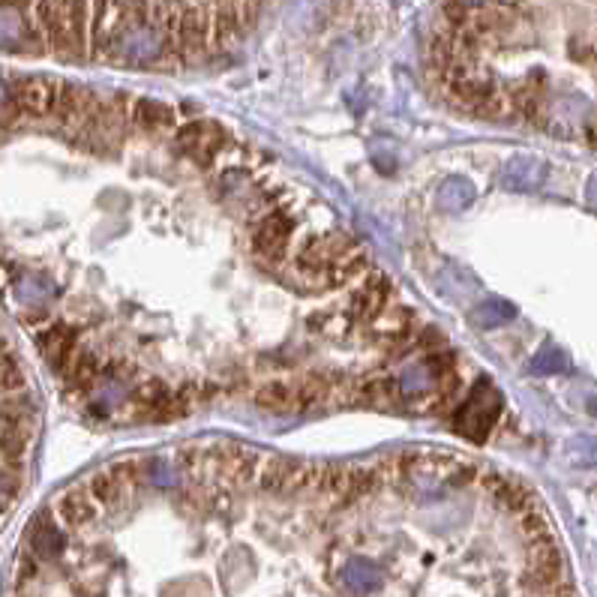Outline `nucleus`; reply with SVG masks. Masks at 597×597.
Wrapping results in <instances>:
<instances>
[{"label": "nucleus", "mask_w": 597, "mask_h": 597, "mask_svg": "<svg viewBox=\"0 0 597 597\" xmlns=\"http://www.w3.org/2000/svg\"><path fill=\"white\" fill-rule=\"evenodd\" d=\"M546 180V165L534 156H513L501 168V186L510 192H537Z\"/></svg>", "instance_id": "obj_11"}, {"label": "nucleus", "mask_w": 597, "mask_h": 597, "mask_svg": "<svg viewBox=\"0 0 597 597\" xmlns=\"http://www.w3.org/2000/svg\"><path fill=\"white\" fill-rule=\"evenodd\" d=\"M585 198H588V207L597 213V174L588 180V186H585Z\"/></svg>", "instance_id": "obj_25"}, {"label": "nucleus", "mask_w": 597, "mask_h": 597, "mask_svg": "<svg viewBox=\"0 0 597 597\" xmlns=\"http://www.w3.org/2000/svg\"><path fill=\"white\" fill-rule=\"evenodd\" d=\"M381 483V474L375 465H348V480H345V501H357L369 492H375Z\"/></svg>", "instance_id": "obj_17"}, {"label": "nucleus", "mask_w": 597, "mask_h": 597, "mask_svg": "<svg viewBox=\"0 0 597 597\" xmlns=\"http://www.w3.org/2000/svg\"><path fill=\"white\" fill-rule=\"evenodd\" d=\"M501 408H504L501 393L486 378H480L471 387V393L459 405L450 408V426H453L456 435L480 444L492 435V429L501 417Z\"/></svg>", "instance_id": "obj_1"}, {"label": "nucleus", "mask_w": 597, "mask_h": 597, "mask_svg": "<svg viewBox=\"0 0 597 597\" xmlns=\"http://www.w3.org/2000/svg\"><path fill=\"white\" fill-rule=\"evenodd\" d=\"M513 315H516V306L507 303V300H483V303H477V306L468 312L471 324H477V327H483V330L501 327V324L513 321Z\"/></svg>", "instance_id": "obj_16"}, {"label": "nucleus", "mask_w": 597, "mask_h": 597, "mask_svg": "<svg viewBox=\"0 0 597 597\" xmlns=\"http://www.w3.org/2000/svg\"><path fill=\"white\" fill-rule=\"evenodd\" d=\"M354 249H357V243H354L348 234L330 231V234H318V237L306 240V243L300 246L294 264H297L300 273H306V276L315 282L324 270H330L333 264H339V261H342L345 255H351Z\"/></svg>", "instance_id": "obj_4"}, {"label": "nucleus", "mask_w": 597, "mask_h": 597, "mask_svg": "<svg viewBox=\"0 0 597 597\" xmlns=\"http://www.w3.org/2000/svg\"><path fill=\"white\" fill-rule=\"evenodd\" d=\"M144 477H150L153 483L171 486V483H177L180 471H177V465L171 459H153V462L144 465Z\"/></svg>", "instance_id": "obj_23"}, {"label": "nucleus", "mask_w": 597, "mask_h": 597, "mask_svg": "<svg viewBox=\"0 0 597 597\" xmlns=\"http://www.w3.org/2000/svg\"><path fill=\"white\" fill-rule=\"evenodd\" d=\"M252 402L264 411H285L294 405V393H291V384L285 381H267L252 393Z\"/></svg>", "instance_id": "obj_18"}, {"label": "nucleus", "mask_w": 597, "mask_h": 597, "mask_svg": "<svg viewBox=\"0 0 597 597\" xmlns=\"http://www.w3.org/2000/svg\"><path fill=\"white\" fill-rule=\"evenodd\" d=\"M294 216L282 207H273L267 213L258 216V222L252 225V249L258 258L264 261H282V255L288 252L291 246V237H294Z\"/></svg>", "instance_id": "obj_5"}, {"label": "nucleus", "mask_w": 597, "mask_h": 597, "mask_svg": "<svg viewBox=\"0 0 597 597\" xmlns=\"http://www.w3.org/2000/svg\"><path fill=\"white\" fill-rule=\"evenodd\" d=\"M471 201H474V186L459 174L447 177L438 186V207L447 210V213H462Z\"/></svg>", "instance_id": "obj_15"}, {"label": "nucleus", "mask_w": 597, "mask_h": 597, "mask_svg": "<svg viewBox=\"0 0 597 597\" xmlns=\"http://www.w3.org/2000/svg\"><path fill=\"white\" fill-rule=\"evenodd\" d=\"M564 453L573 465L591 468V465H597V438L594 435H576L564 444Z\"/></svg>", "instance_id": "obj_22"}, {"label": "nucleus", "mask_w": 597, "mask_h": 597, "mask_svg": "<svg viewBox=\"0 0 597 597\" xmlns=\"http://www.w3.org/2000/svg\"><path fill=\"white\" fill-rule=\"evenodd\" d=\"M243 3H252V6H255V3H261V0H243Z\"/></svg>", "instance_id": "obj_27"}, {"label": "nucleus", "mask_w": 597, "mask_h": 597, "mask_svg": "<svg viewBox=\"0 0 597 597\" xmlns=\"http://www.w3.org/2000/svg\"><path fill=\"white\" fill-rule=\"evenodd\" d=\"M516 528H519V534H522L525 546L552 534V531H549V519H546V513H543L537 504H534V507H528V510H522V513L516 516Z\"/></svg>", "instance_id": "obj_19"}, {"label": "nucleus", "mask_w": 597, "mask_h": 597, "mask_svg": "<svg viewBox=\"0 0 597 597\" xmlns=\"http://www.w3.org/2000/svg\"><path fill=\"white\" fill-rule=\"evenodd\" d=\"M483 486H486V492L495 498V504H498L501 510H510L513 516H519L522 510L534 507L531 489H528L525 483H519V480H510V477H501V474H486V477H483Z\"/></svg>", "instance_id": "obj_12"}, {"label": "nucleus", "mask_w": 597, "mask_h": 597, "mask_svg": "<svg viewBox=\"0 0 597 597\" xmlns=\"http://www.w3.org/2000/svg\"><path fill=\"white\" fill-rule=\"evenodd\" d=\"M318 465L288 459V456H264L255 474V486L267 495H297L315 489Z\"/></svg>", "instance_id": "obj_3"}, {"label": "nucleus", "mask_w": 597, "mask_h": 597, "mask_svg": "<svg viewBox=\"0 0 597 597\" xmlns=\"http://www.w3.org/2000/svg\"><path fill=\"white\" fill-rule=\"evenodd\" d=\"M390 294H393L390 279L381 270H369L363 276V282L357 285V291L351 294L348 312L360 321H372L375 315H381L390 306Z\"/></svg>", "instance_id": "obj_7"}, {"label": "nucleus", "mask_w": 597, "mask_h": 597, "mask_svg": "<svg viewBox=\"0 0 597 597\" xmlns=\"http://www.w3.org/2000/svg\"><path fill=\"white\" fill-rule=\"evenodd\" d=\"M567 369H570V360H567V354L561 348L546 345V348H540L531 357V372L534 375H555V372H567Z\"/></svg>", "instance_id": "obj_20"}, {"label": "nucleus", "mask_w": 597, "mask_h": 597, "mask_svg": "<svg viewBox=\"0 0 597 597\" xmlns=\"http://www.w3.org/2000/svg\"><path fill=\"white\" fill-rule=\"evenodd\" d=\"M54 519L63 525V528H69V531H78V528H87L90 522H96V516H99V504L90 498V492H87V486L84 483H78V486H69V489H63L57 498H54Z\"/></svg>", "instance_id": "obj_8"}, {"label": "nucleus", "mask_w": 597, "mask_h": 597, "mask_svg": "<svg viewBox=\"0 0 597 597\" xmlns=\"http://www.w3.org/2000/svg\"><path fill=\"white\" fill-rule=\"evenodd\" d=\"M27 543L36 561H54L66 552V531L54 519V513H39L27 528Z\"/></svg>", "instance_id": "obj_9"}, {"label": "nucleus", "mask_w": 597, "mask_h": 597, "mask_svg": "<svg viewBox=\"0 0 597 597\" xmlns=\"http://www.w3.org/2000/svg\"><path fill=\"white\" fill-rule=\"evenodd\" d=\"M84 486H87L90 498L99 504V510H114V507H120L123 498H126V489H129V483H126V477L120 474L117 465H108V468L93 471V474L84 480Z\"/></svg>", "instance_id": "obj_10"}, {"label": "nucleus", "mask_w": 597, "mask_h": 597, "mask_svg": "<svg viewBox=\"0 0 597 597\" xmlns=\"http://www.w3.org/2000/svg\"><path fill=\"white\" fill-rule=\"evenodd\" d=\"M447 3H453V6H459L465 12H480V9L498 6V0H447Z\"/></svg>", "instance_id": "obj_24"}, {"label": "nucleus", "mask_w": 597, "mask_h": 597, "mask_svg": "<svg viewBox=\"0 0 597 597\" xmlns=\"http://www.w3.org/2000/svg\"><path fill=\"white\" fill-rule=\"evenodd\" d=\"M345 582L354 588V591H372L378 582H381V573L375 570V564L363 561V558H354L348 567H345Z\"/></svg>", "instance_id": "obj_21"}, {"label": "nucleus", "mask_w": 597, "mask_h": 597, "mask_svg": "<svg viewBox=\"0 0 597 597\" xmlns=\"http://www.w3.org/2000/svg\"><path fill=\"white\" fill-rule=\"evenodd\" d=\"M246 24L240 15V3L237 0H219V6L210 12V42L225 48L231 42H237L243 36Z\"/></svg>", "instance_id": "obj_13"}, {"label": "nucleus", "mask_w": 597, "mask_h": 597, "mask_svg": "<svg viewBox=\"0 0 597 597\" xmlns=\"http://www.w3.org/2000/svg\"><path fill=\"white\" fill-rule=\"evenodd\" d=\"M585 405H588V414H594V417H597V396H588V402H585Z\"/></svg>", "instance_id": "obj_26"}, {"label": "nucleus", "mask_w": 597, "mask_h": 597, "mask_svg": "<svg viewBox=\"0 0 597 597\" xmlns=\"http://www.w3.org/2000/svg\"><path fill=\"white\" fill-rule=\"evenodd\" d=\"M99 57L129 66H150L168 57V39L156 24H123L99 51Z\"/></svg>", "instance_id": "obj_2"}, {"label": "nucleus", "mask_w": 597, "mask_h": 597, "mask_svg": "<svg viewBox=\"0 0 597 597\" xmlns=\"http://www.w3.org/2000/svg\"><path fill=\"white\" fill-rule=\"evenodd\" d=\"M225 144L228 132L216 120H189L177 126V147L198 165H210Z\"/></svg>", "instance_id": "obj_6"}, {"label": "nucleus", "mask_w": 597, "mask_h": 597, "mask_svg": "<svg viewBox=\"0 0 597 597\" xmlns=\"http://www.w3.org/2000/svg\"><path fill=\"white\" fill-rule=\"evenodd\" d=\"M129 120L141 129V132H159V129H171L174 126V108L162 99L153 96H141L132 102L129 108Z\"/></svg>", "instance_id": "obj_14"}]
</instances>
